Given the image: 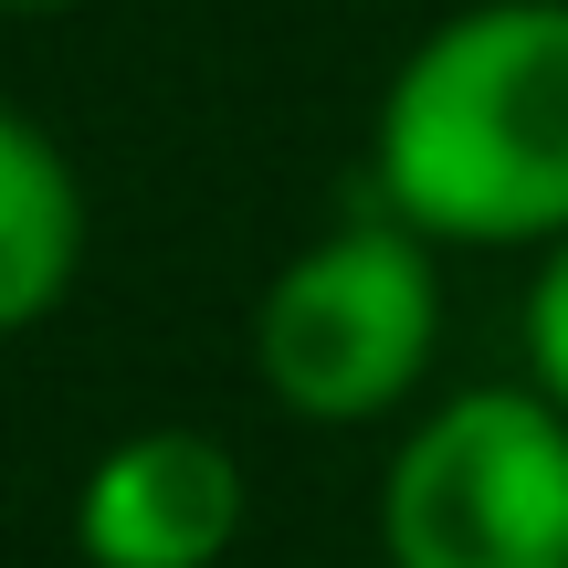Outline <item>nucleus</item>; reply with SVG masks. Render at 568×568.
<instances>
[{"mask_svg": "<svg viewBox=\"0 0 568 568\" xmlns=\"http://www.w3.org/2000/svg\"><path fill=\"white\" fill-rule=\"evenodd\" d=\"M368 180L432 243L568 232V0H464L400 53L368 116Z\"/></svg>", "mask_w": 568, "mask_h": 568, "instance_id": "f257e3e1", "label": "nucleus"}, {"mask_svg": "<svg viewBox=\"0 0 568 568\" xmlns=\"http://www.w3.org/2000/svg\"><path fill=\"white\" fill-rule=\"evenodd\" d=\"M443 347V264L400 211L337 222L253 295V379L305 432L389 422Z\"/></svg>", "mask_w": 568, "mask_h": 568, "instance_id": "f03ea898", "label": "nucleus"}, {"mask_svg": "<svg viewBox=\"0 0 568 568\" xmlns=\"http://www.w3.org/2000/svg\"><path fill=\"white\" fill-rule=\"evenodd\" d=\"M389 568H568V410L537 379L453 389L379 474Z\"/></svg>", "mask_w": 568, "mask_h": 568, "instance_id": "7ed1b4c3", "label": "nucleus"}, {"mask_svg": "<svg viewBox=\"0 0 568 568\" xmlns=\"http://www.w3.org/2000/svg\"><path fill=\"white\" fill-rule=\"evenodd\" d=\"M243 464L222 432L148 422L84 464L74 485V558L84 568H222L243 537Z\"/></svg>", "mask_w": 568, "mask_h": 568, "instance_id": "20e7f679", "label": "nucleus"}, {"mask_svg": "<svg viewBox=\"0 0 568 568\" xmlns=\"http://www.w3.org/2000/svg\"><path fill=\"white\" fill-rule=\"evenodd\" d=\"M84 274V180L53 148V126H32L21 105H0V337H32Z\"/></svg>", "mask_w": 568, "mask_h": 568, "instance_id": "39448f33", "label": "nucleus"}, {"mask_svg": "<svg viewBox=\"0 0 568 568\" xmlns=\"http://www.w3.org/2000/svg\"><path fill=\"white\" fill-rule=\"evenodd\" d=\"M527 379L568 410V232L537 253V284H527Z\"/></svg>", "mask_w": 568, "mask_h": 568, "instance_id": "423d86ee", "label": "nucleus"}, {"mask_svg": "<svg viewBox=\"0 0 568 568\" xmlns=\"http://www.w3.org/2000/svg\"><path fill=\"white\" fill-rule=\"evenodd\" d=\"M0 11H74V0H0Z\"/></svg>", "mask_w": 568, "mask_h": 568, "instance_id": "0eeeda50", "label": "nucleus"}]
</instances>
